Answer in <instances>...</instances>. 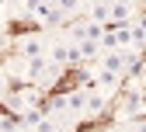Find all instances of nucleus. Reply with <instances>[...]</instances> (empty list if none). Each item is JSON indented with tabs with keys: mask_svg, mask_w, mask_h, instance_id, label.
I'll use <instances>...</instances> for the list:
<instances>
[{
	"mask_svg": "<svg viewBox=\"0 0 146 132\" xmlns=\"http://www.w3.org/2000/svg\"><path fill=\"white\" fill-rule=\"evenodd\" d=\"M28 11L35 14V21H38V25H45V28L59 25L63 17H66V14H63L56 4H52V0H28Z\"/></svg>",
	"mask_w": 146,
	"mask_h": 132,
	"instance_id": "1",
	"label": "nucleus"
},
{
	"mask_svg": "<svg viewBox=\"0 0 146 132\" xmlns=\"http://www.w3.org/2000/svg\"><path fill=\"white\" fill-rule=\"evenodd\" d=\"M17 49H21L25 59H35V56H42V52H45V42L38 38V35H25V38L17 42Z\"/></svg>",
	"mask_w": 146,
	"mask_h": 132,
	"instance_id": "2",
	"label": "nucleus"
},
{
	"mask_svg": "<svg viewBox=\"0 0 146 132\" xmlns=\"http://www.w3.org/2000/svg\"><path fill=\"white\" fill-rule=\"evenodd\" d=\"M101 70H108V73H115V77H122V70H125V49H111L101 59Z\"/></svg>",
	"mask_w": 146,
	"mask_h": 132,
	"instance_id": "3",
	"label": "nucleus"
},
{
	"mask_svg": "<svg viewBox=\"0 0 146 132\" xmlns=\"http://www.w3.org/2000/svg\"><path fill=\"white\" fill-rule=\"evenodd\" d=\"M35 101H38V90H35L31 84H28V87H21L17 94H11V104H14V108H31Z\"/></svg>",
	"mask_w": 146,
	"mask_h": 132,
	"instance_id": "4",
	"label": "nucleus"
},
{
	"mask_svg": "<svg viewBox=\"0 0 146 132\" xmlns=\"http://www.w3.org/2000/svg\"><path fill=\"white\" fill-rule=\"evenodd\" d=\"M139 111H143V90H139V87H132V94L125 98V108H122V115H125V118H136Z\"/></svg>",
	"mask_w": 146,
	"mask_h": 132,
	"instance_id": "5",
	"label": "nucleus"
},
{
	"mask_svg": "<svg viewBox=\"0 0 146 132\" xmlns=\"http://www.w3.org/2000/svg\"><path fill=\"white\" fill-rule=\"evenodd\" d=\"M108 7H111L108 0H94V7H90V21H94V25H104V21H108Z\"/></svg>",
	"mask_w": 146,
	"mask_h": 132,
	"instance_id": "6",
	"label": "nucleus"
},
{
	"mask_svg": "<svg viewBox=\"0 0 146 132\" xmlns=\"http://www.w3.org/2000/svg\"><path fill=\"white\" fill-rule=\"evenodd\" d=\"M42 118H45V111H42V108H25V115H21V125H25V129H35Z\"/></svg>",
	"mask_w": 146,
	"mask_h": 132,
	"instance_id": "7",
	"label": "nucleus"
},
{
	"mask_svg": "<svg viewBox=\"0 0 146 132\" xmlns=\"http://www.w3.org/2000/svg\"><path fill=\"white\" fill-rule=\"evenodd\" d=\"M52 4H56V7H59L63 14H70V11H77V7L84 4V0H52Z\"/></svg>",
	"mask_w": 146,
	"mask_h": 132,
	"instance_id": "8",
	"label": "nucleus"
},
{
	"mask_svg": "<svg viewBox=\"0 0 146 132\" xmlns=\"http://www.w3.org/2000/svg\"><path fill=\"white\" fill-rule=\"evenodd\" d=\"M4 87H7V77H4V70H0V94H4Z\"/></svg>",
	"mask_w": 146,
	"mask_h": 132,
	"instance_id": "9",
	"label": "nucleus"
},
{
	"mask_svg": "<svg viewBox=\"0 0 146 132\" xmlns=\"http://www.w3.org/2000/svg\"><path fill=\"white\" fill-rule=\"evenodd\" d=\"M111 4H129L132 7V4H139V0H111Z\"/></svg>",
	"mask_w": 146,
	"mask_h": 132,
	"instance_id": "10",
	"label": "nucleus"
},
{
	"mask_svg": "<svg viewBox=\"0 0 146 132\" xmlns=\"http://www.w3.org/2000/svg\"><path fill=\"white\" fill-rule=\"evenodd\" d=\"M0 45H4V28H0Z\"/></svg>",
	"mask_w": 146,
	"mask_h": 132,
	"instance_id": "11",
	"label": "nucleus"
},
{
	"mask_svg": "<svg viewBox=\"0 0 146 132\" xmlns=\"http://www.w3.org/2000/svg\"><path fill=\"white\" fill-rule=\"evenodd\" d=\"M4 4H7V0H0V7H4Z\"/></svg>",
	"mask_w": 146,
	"mask_h": 132,
	"instance_id": "12",
	"label": "nucleus"
},
{
	"mask_svg": "<svg viewBox=\"0 0 146 132\" xmlns=\"http://www.w3.org/2000/svg\"><path fill=\"white\" fill-rule=\"evenodd\" d=\"M108 4H111V0H108Z\"/></svg>",
	"mask_w": 146,
	"mask_h": 132,
	"instance_id": "13",
	"label": "nucleus"
}]
</instances>
